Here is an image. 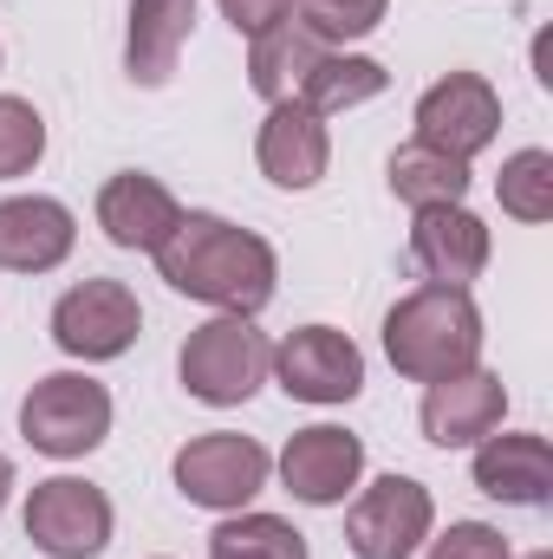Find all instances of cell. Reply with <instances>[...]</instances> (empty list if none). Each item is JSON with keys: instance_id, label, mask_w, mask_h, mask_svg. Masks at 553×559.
Returning a JSON list of instances; mask_svg holds the SVG:
<instances>
[{"instance_id": "83f0119b", "label": "cell", "mask_w": 553, "mask_h": 559, "mask_svg": "<svg viewBox=\"0 0 553 559\" xmlns=\"http://www.w3.org/2000/svg\"><path fill=\"white\" fill-rule=\"evenodd\" d=\"M7 495H13V462L0 455V508H7Z\"/></svg>"}, {"instance_id": "44dd1931", "label": "cell", "mask_w": 553, "mask_h": 559, "mask_svg": "<svg viewBox=\"0 0 553 559\" xmlns=\"http://www.w3.org/2000/svg\"><path fill=\"white\" fill-rule=\"evenodd\" d=\"M385 182H391V195H398L411 215L416 209H449V202L469 195V163H456V156H443V150H423V143H404V150H391Z\"/></svg>"}, {"instance_id": "7c38bea8", "label": "cell", "mask_w": 553, "mask_h": 559, "mask_svg": "<svg viewBox=\"0 0 553 559\" xmlns=\"http://www.w3.org/2000/svg\"><path fill=\"white\" fill-rule=\"evenodd\" d=\"M423 436L436 449H475L482 436H495L508 417V384L489 371V365H469L456 378H436L423 384Z\"/></svg>"}, {"instance_id": "52a82bcc", "label": "cell", "mask_w": 553, "mask_h": 559, "mask_svg": "<svg viewBox=\"0 0 553 559\" xmlns=\"http://www.w3.org/2000/svg\"><path fill=\"white\" fill-rule=\"evenodd\" d=\"M111 495L98 481H79V475H52V481H33L26 495V540L46 559H98L111 547Z\"/></svg>"}, {"instance_id": "9a60e30c", "label": "cell", "mask_w": 553, "mask_h": 559, "mask_svg": "<svg viewBox=\"0 0 553 559\" xmlns=\"http://www.w3.org/2000/svg\"><path fill=\"white\" fill-rule=\"evenodd\" d=\"M79 248V215L59 195H7L0 202V267L7 274H52Z\"/></svg>"}, {"instance_id": "ba28073f", "label": "cell", "mask_w": 553, "mask_h": 559, "mask_svg": "<svg viewBox=\"0 0 553 559\" xmlns=\"http://www.w3.org/2000/svg\"><path fill=\"white\" fill-rule=\"evenodd\" d=\"M436 527V501L411 475H378L345 508V547L352 559H416V547Z\"/></svg>"}, {"instance_id": "6da1fadb", "label": "cell", "mask_w": 553, "mask_h": 559, "mask_svg": "<svg viewBox=\"0 0 553 559\" xmlns=\"http://www.w3.org/2000/svg\"><path fill=\"white\" fill-rule=\"evenodd\" d=\"M156 274L169 280V293H183V299H202L215 312L255 319L280 286V254L255 228H235L222 215L183 209L176 235L156 248Z\"/></svg>"}, {"instance_id": "5b68a950", "label": "cell", "mask_w": 553, "mask_h": 559, "mask_svg": "<svg viewBox=\"0 0 553 559\" xmlns=\"http://www.w3.org/2000/svg\"><path fill=\"white\" fill-rule=\"evenodd\" d=\"M176 475V495L189 508H209V514H242L268 475H274V455L255 442V436H235V429H209V436H189L169 462Z\"/></svg>"}, {"instance_id": "d4e9b609", "label": "cell", "mask_w": 553, "mask_h": 559, "mask_svg": "<svg viewBox=\"0 0 553 559\" xmlns=\"http://www.w3.org/2000/svg\"><path fill=\"white\" fill-rule=\"evenodd\" d=\"M391 13V0H299V20L326 39V46H352L365 33H378Z\"/></svg>"}, {"instance_id": "cb8c5ba5", "label": "cell", "mask_w": 553, "mask_h": 559, "mask_svg": "<svg viewBox=\"0 0 553 559\" xmlns=\"http://www.w3.org/2000/svg\"><path fill=\"white\" fill-rule=\"evenodd\" d=\"M39 156H46V118H39L26 98L0 92V182L33 176V169H39Z\"/></svg>"}, {"instance_id": "603a6c76", "label": "cell", "mask_w": 553, "mask_h": 559, "mask_svg": "<svg viewBox=\"0 0 553 559\" xmlns=\"http://www.w3.org/2000/svg\"><path fill=\"white\" fill-rule=\"evenodd\" d=\"M495 202H502V215H515L528 228L553 222V150H515L495 176Z\"/></svg>"}, {"instance_id": "30bf717a", "label": "cell", "mask_w": 553, "mask_h": 559, "mask_svg": "<svg viewBox=\"0 0 553 559\" xmlns=\"http://www.w3.org/2000/svg\"><path fill=\"white\" fill-rule=\"evenodd\" d=\"M274 378L286 397L332 411V404H352L365 391V352L339 325H299L274 345Z\"/></svg>"}, {"instance_id": "7402d4cb", "label": "cell", "mask_w": 553, "mask_h": 559, "mask_svg": "<svg viewBox=\"0 0 553 559\" xmlns=\"http://www.w3.org/2000/svg\"><path fill=\"white\" fill-rule=\"evenodd\" d=\"M209 559H306V534L280 514H222L209 534Z\"/></svg>"}, {"instance_id": "5bb4252c", "label": "cell", "mask_w": 553, "mask_h": 559, "mask_svg": "<svg viewBox=\"0 0 553 559\" xmlns=\"http://www.w3.org/2000/svg\"><path fill=\"white\" fill-rule=\"evenodd\" d=\"M489 254H495V241H489V222L482 215H469L462 202H449V209H416L411 222V261L423 267L430 286H475L482 267H489Z\"/></svg>"}, {"instance_id": "8992f818", "label": "cell", "mask_w": 553, "mask_h": 559, "mask_svg": "<svg viewBox=\"0 0 553 559\" xmlns=\"http://www.w3.org/2000/svg\"><path fill=\"white\" fill-rule=\"evenodd\" d=\"M143 306L125 280H79L52 306V345L79 365H111L138 345Z\"/></svg>"}, {"instance_id": "7a4b0ae2", "label": "cell", "mask_w": 553, "mask_h": 559, "mask_svg": "<svg viewBox=\"0 0 553 559\" xmlns=\"http://www.w3.org/2000/svg\"><path fill=\"white\" fill-rule=\"evenodd\" d=\"M482 306L462 286H416L385 312V358L411 384H436L482 365Z\"/></svg>"}, {"instance_id": "3957f363", "label": "cell", "mask_w": 553, "mask_h": 559, "mask_svg": "<svg viewBox=\"0 0 553 559\" xmlns=\"http://www.w3.org/2000/svg\"><path fill=\"white\" fill-rule=\"evenodd\" d=\"M176 371H183V391H189L196 404L235 411V404H248V397L274 378V345H268V332H261L255 319L215 312L209 325H196V332L183 338Z\"/></svg>"}, {"instance_id": "ffe728a7", "label": "cell", "mask_w": 553, "mask_h": 559, "mask_svg": "<svg viewBox=\"0 0 553 559\" xmlns=\"http://www.w3.org/2000/svg\"><path fill=\"white\" fill-rule=\"evenodd\" d=\"M319 52H326V39L293 13V20L268 26L261 39H248V85H255L268 105H280V98L299 92V79H306V66H313Z\"/></svg>"}, {"instance_id": "e0dca14e", "label": "cell", "mask_w": 553, "mask_h": 559, "mask_svg": "<svg viewBox=\"0 0 553 559\" xmlns=\"http://www.w3.org/2000/svg\"><path fill=\"white\" fill-rule=\"evenodd\" d=\"M176 222H183V202H176L156 176H143V169H118V176L98 189V228H105V241L125 248V254H156V248L176 235Z\"/></svg>"}, {"instance_id": "d6986e66", "label": "cell", "mask_w": 553, "mask_h": 559, "mask_svg": "<svg viewBox=\"0 0 553 559\" xmlns=\"http://www.w3.org/2000/svg\"><path fill=\"white\" fill-rule=\"evenodd\" d=\"M385 85H391V72H385L378 59H365V52H345V46H326V52L306 66V79H299V92H293V98H299L306 111L332 118V111L372 105Z\"/></svg>"}, {"instance_id": "f1b7e54d", "label": "cell", "mask_w": 553, "mask_h": 559, "mask_svg": "<svg viewBox=\"0 0 553 559\" xmlns=\"http://www.w3.org/2000/svg\"><path fill=\"white\" fill-rule=\"evenodd\" d=\"M528 559H553V554H528Z\"/></svg>"}, {"instance_id": "4316f807", "label": "cell", "mask_w": 553, "mask_h": 559, "mask_svg": "<svg viewBox=\"0 0 553 559\" xmlns=\"http://www.w3.org/2000/svg\"><path fill=\"white\" fill-rule=\"evenodd\" d=\"M215 7H222V20H228L242 39H261L268 26H280V20L299 13V0H215Z\"/></svg>"}, {"instance_id": "2e32d148", "label": "cell", "mask_w": 553, "mask_h": 559, "mask_svg": "<svg viewBox=\"0 0 553 559\" xmlns=\"http://www.w3.org/2000/svg\"><path fill=\"white\" fill-rule=\"evenodd\" d=\"M475 488L502 508H548L553 501V449L534 429H495L475 442Z\"/></svg>"}, {"instance_id": "484cf974", "label": "cell", "mask_w": 553, "mask_h": 559, "mask_svg": "<svg viewBox=\"0 0 553 559\" xmlns=\"http://www.w3.org/2000/svg\"><path fill=\"white\" fill-rule=\"evenodd\" d=\"M423 559H515V547L489 521H449V534H436Z\"/></svg>"}, {"instance_id": "ac0fdd59", "label": "cell", "mask_w": 553, "mask_h": 559, "mask_svg": "<svg viewBox=\"0 0 553 559\" xmlns=\"http://www.w3.org/2000/svg\"><path fill=\"white\" fill-rule=\"evenodd\" d=\"M189 26H196V0H131V26H125V72H131V85L163 92L176 79Z\"/></svg>"}, {"instance_id": "8fae6325", "label": "cell", "mask_w": 553, "mask_h": 559, "mask_svg": "<svg viewBox=\"0 0 553 559\" xmlns=\"http://www.w3.org/2000/svg\"><path fill=\"white\" fill-rule=\"evenodd\" d=\"M280 488L306 508H339L358 495L365 481V442L339 423H313V429H293L286 449H280Z\"/></svg>"}, {"instance_id": "9c48e42d", "label": "cell", "mask_w": 553, "mask_h": 559, "mask_svg": "<svg viewBox=\"0 0 553 559\" xmlns=\"http://www.w3.org/2000/svg\"><path fill=\"white\" fill-rule=\"evenodd\" d=\"M502 138V92L482 72H443L416 98V138L423 150H443L456 163H475L489 143Z\"/></svg>"}, {"instance_id": "4fadbf2b", "label": "cell", "mask_w": 553, "mask_h": 559, "mask_svg": "<svg viewBox=\"0 0 553 559\" xmlns=\"http://www.w3.org/2000/svg\"><path fill=\"white\" fill-rule=\"evenodd\" d=\"M255 163H261V176H268L274 189H286V195L319 189L326 169H332V131H326V118L306 111L299 98L268 105L261 138H255Z\"/></svg>"}, {"instance_id": "277c9868", "label": "cell", "mask_w": 553, "mask_h": 559, "mask_svg": "<svg viewBox=\"0 0 553 559\" xmlns=\"http://www.w3.org/2000/svg\"><path fill=\"white\" fill-rule=\"evenodd\" d=\"M20 436L52 462H79L111 436V391L85 371H52L20 397Z\"/></svg>"}]
</instances>
